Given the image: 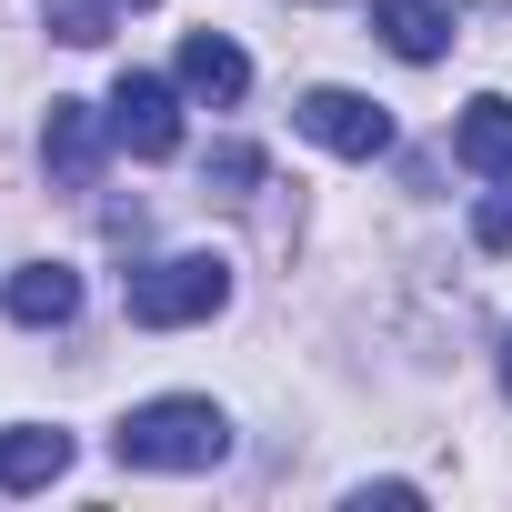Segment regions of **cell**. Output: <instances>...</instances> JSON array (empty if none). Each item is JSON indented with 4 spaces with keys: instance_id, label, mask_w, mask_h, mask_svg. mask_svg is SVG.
<instances>
[{
    "instance_id": "cell-11",
    "label": "cell",
    "mask_w": 512,
    "mask_h": 512,
    "mask_svg": "<svg viewBox=\"0 0 512 512\" xmlns=\"http://www.w3.org/2000/svg\"><path fill=\"white\" fill-rule=\"evenodd\" d=\"M41 11H51V31H61V41H81V51H91V41H111V11H121V0H41Z\"/></svg>"
},
{
    "instance_id": "cell-16",
    "label": "cell",
    "mask_w": 512,
    "mask_h": 512,
    "mask_svg": "<svg viewBox=\"0 0 512 512\" xmlns=\"http://www.w3.org/2000/svg\"><path fill=\"white\" fill-rule=\"evenodd\" d=\"M492 11H512V0H492Z\"/></svg>"
},
{
    "instance_id": "cell-12",
    "label": "cell",
    "mask_w": 512,
    "mask_h": 512,
    "mask_svg": "<svg viewBox=\"0 0 512 512\" xmlns=\"http://www.w3.org/2000/svg\"><path fill=\"white\" fill-rule=\"evenodd\" d=\"M251 181H262V151H251V141H231V151H211V191H221V201H241Z\"/></svg>"
},
{
    "instance_id": "cell-1",
    "label": "cell",
    "mask_w": 512,
    "mask_h": 512,
    "mask_svg": "<svg viewBox=\"0 0 512 512\" xmlns=\"http://www.w3.org/2000/svg\"><path fill=\"white\" fill-rule=\"evenodd\" d=\"M111 452H121L131 472H211V462L231 452V422H221L211 402L171 392V402H141V412L111 432Z\"/></svg>"
},
{
    "instance_id": "cell-10",
    "label": "cell",
    "mask_w": 512,
    "mask_h": 512,
    "mask_svg": "<svg viewBox=\"0 0 512 512\" xmlns=\"http://www.w3.org/2000/svg\"><path fill=\"white\" fill-rule=\"evenodd\" d=\"M452 151H462L482 181H512V101H472L462 131H452Z\"/></svg>"
},
{
    "instance_id": "cell-9",
    "label": "cell",
    "mask_w": 512,
    "mask_h": 512,
    "mask_svg": "<svg viewBox=\"0 0 512 512\" xmlns=\"http://www.w3.org/2000/svg\"><path fill=\"white\" fill-rule=\"evenodd\" d=\"M181 91H201V101H241V91H251V61H241L221 31H191V41H181Z\"/></svg>"
},
{
    "instance_id": "cell-8",
    "label": "cell",
    "mask_w": 512,
    "mask_h": 512,
    "mask_svg": "<svg viewBox=\"0 0 512 512\" xmlns=\"http://www.w3.org/2000/svg\"><path fill=\"white\" fill-rule=\"evenodd\" d=\"M71 472V432H0V492H41V482H61Z\"/></svg>"
},
{
    "instance_id": "cell-13",
    "label": "cell",
    "mask_w": 512,
    "mask_h": 512,
    "mask_svg": "<svg viewBox=\"0 0 512 512\" xmlns=\"http://www.w3.org/2000/svg\"><path fill=\"white\" fill-rule=\"evenodd\" d=\"M472 241H482V251H512V191H492V201L472 211Z\"/></svg>"
},
{
    "instance_id": "cell-7",
    "label": "cell",
    "mask_w": 512,
    "mask_h": 512,
    "mask_svg": "<svg viewBox=\"0 0 512 512\" xmlns=\"http://www.w3.org/2000/svg\"><path fill=\"white\" fill-rule=\"evenodd\" d=\"M41 151H51V171H61L71 191H91V181H101V121H91V101H51Z\"/></svg>"
},
{
    "instance_id": "cell-4",
    "label": "cell",
    "mask_w": 512,
    "mask_h": 512,
    "mask_svg": "<svg viewBox=\"0 0 512 512\" xmlns=\"http://www.w3.org/2000/svg\"><path fill=\"white\" fill-rule=\"evenodd\" d=\"M302 131H312L322 151H342V161H382V151H392V111L362 101V91H312V101H302Z\"/></svg>"
},
{
    "instance_id": "cell-15",
    "label": "cell",
    "mask_w": 512,
    "mask_h": 512,
    "mask_svg": "<svg viewBox=\"0 0 512 512\" xmlns=\"http://www.w3.org/2000/svg\"><path fill=\"white\" fill-rule=\"evenodd\" d=\"M131 11H151V0H131Z\"/></svg>"
},
{
    "instance_id": "cell-2",
    "label": "cell",
    "mask_w": 512,
    "mask_h": 512,
    "mask_svg": "<svg viewBox=\"0 0 512 512\" xmlns=\"http://www.w3.org/2000/svg\"><path fill=\"white\" fill-rule=\"evenodd\" d=\"M221 302H231V262H221V251H161V262L131 272V322H141V332L211 322Z\"/></svg>"
},
{
    "instance_id": "cell-14",
    "label": "cell",
    "mask_w": 512,
    "mask_h": 512,
    "mask_svg": "<svg viewBox=\"0 0 512 512\" xmlns=\"http://www.w3.org/2000/svg\"><path fill=\"white\" fill-rule=\"evenodd\" d=\"M502 392H512V342H502Z\"/></svg>"
},
{
    "instance_id": "cell-5",
    "label": "cell",
    "mask_w": 512,
    "mask_h": 512,
    "mask_svg": "<svg viewBox=\"0 0 512 512\" xmlns=\"http://www.w3.org/2000/svg\"><path fill=\"white\" fill-rule=\"evenodd\" d=\"M0 302H11V322H31V332H61L81 312V272L71 262H21L11 282H0Z\"/></svg>"
},
{
    "instance_id": "cell-3",
    "label": "cell",
    "mask_w": 512,
    "mask_h": 512,
    "mask_svg": "<svg viewBox=\"0 0 512 512\" xmlns=\"http://www.w3.org/2000/svg\"><path fill=\"white\" fill-rule=\"evenodd\" d=\"M111 141H121L131 161H171V151H181V101H171V81L121 71V81H111Z\"/></svg>"
},
{
    "instance_id": "cell-6",
    "label": "cell",
    "mask_w": 512,
    "mask_h": 512,
    "mask_svg": "<svg viewBox=\"0 0 512 512\" xmlns=\"http://www.w3.org/2000/svg\"><path fill=\"white\" fill-rule=\"evenodd\" d=\"M372 31L402 61H442L452 51V11H442V0H372Z\"/></svg>"
}]
</instances>
